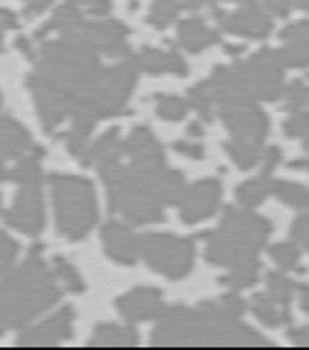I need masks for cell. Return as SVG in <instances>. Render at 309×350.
<instances>
[{
	"label": "cell",
	"mask_w": 309,
	"mask_h": 350,
	"mask_svg": "<svg viewBox=\"0 0 309 350\" xmlns=\"http://www.w3.org/2000/svg\"><path fill=\"white\" fill-rule=\"evenodd\" d=\"M159 304V292L154 290H134V295H129L127 299L122 301L124 314L132 319H144L154 312V306Z\"/></svg>",
	"instance_id": "obj_2"
},
{
	"label": "cell",
	"mask_w": 309,
	"mask_h": 350,
	"mask_svg": "<svg viewBox=\"0 0 309 350\" xmlns=\"http://www.w3.org/2000/svg\"><path fill=\"white\" fill-rule=\"evenodd\" d=\"M183 112H185V105L176 103V100H168V103L161 105V115L166 117V120H180Z\"/></svg>",
	"instance_id": "obj_4"
},
{
	"label": "cell",
	"mask_w": 309,
	"mask_h": 350,
	"mask_svg": "<svg viewBox=\"0 0 309 350\" xmlns=\"http://www.w3.org/2000/svg\"><path fill=\"white\" fill-rule=\"evenodd\" d=\"M217 197H219V185L202 183L198 190H193V195L188 197V204L183 207L185 221H198V219L210 217L212 207L217 204Z\"/></svg>",
	"instance_id": "obj_1"
},
{
	"label": "cell",
	"mask_w": 309,
	"mask_h": 350,
	"mask_svg": "<svg viewBox=\"0 0 309 350\" xmlns=\"http://www.w3.org/2000/svg\"><path fill=\"white\" fill-rule=\"evenodd\" d=\"M176 15V3L173 0H161L159 5L154 8V15H151V22L159 20V25H166L171 17Z\"/></svg>",
	"instance_id": "obj_3"
}]
</instances>
